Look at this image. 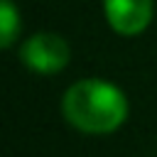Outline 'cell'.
<instances>
[{
	"mask_svg": "<svg viewBox=\"0 0 157 157\" xmlns=\"http://www.w3.org/2000/svg\"><path fill=\"white\" fill-rule=\"evenodd\" d=\"M64 115L66 120L93 135L118 130L128 118L125 93L103 78H83L64 93Z\"/></svg>",
	"mask_w": 157,
	"mask_h": 157,
	"instance_id": "cell-1",
	"label": "cell"
},
{
	"mask_svg": "<svg viewBox=\"0 0 157 157\" xmlns=\"http://www.w3.org/2000/svg\"><path fill=\"white\" fill-rule=\"evenodd\" d=\"M20 56L27 64V69H32L34 74H56L69 64L71 52L66 39H61L59 34L39 32L22 44Z\"/></svg>",
	"mask_w": 157,
	"mask_h": 157,
	"instance_id": "cell-2",
	"label": "cell"
},
{
	"mask_svg": "<svg viewBox=\"0 0 157 157\" xmlns=\"http://www.w3.org/2000/svg\"><path fill=\"white\" fill-rule=\"evenodd\" d=\"M105 17L118 34H140L152 20V0H105Z\"/></svg>",
	"mask_w": 157,
	"mask_h": 157,
	"instance_id": "cell-3",
	"label": "cell"
},
{
	"mask_svg": "<svg viewBox=\"0 0 157 157\" xmlns=\"http://www.w3.org/2000/svg\"><path fill=\"white\" fill-rule=\"evenodd\" d=\"M20 32V17L12 0H0V44L10 47Z\"/></svg>",
	"mask_w": 157,
	"mask_h": 157,
	"instance_id": "cell-4",
	"label": "cell"
}]
</instances>
